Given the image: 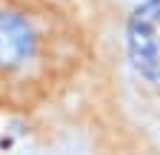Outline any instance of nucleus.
I'll return each instance as SVG.
<instances>
[{"mask_svg":"<svg viewBox=\"0 0 160 155\" xmlns=\"http://www.w3.org/2000/svg\"><path fill=\"white\" fill-rule=\"evenodd\" d=\"M89 29L57 0H0V109L32 112L83 78Z\"/></svg>","mask_w":160,"mask_h":155,"instance_id":"obj_1","label":"nucleus"},{"mask_svg":"<svg viewBox=\"0 0 160 155\" xmlns=\"http://www.w3.org/2000/svg\"><path fill=\"white\" fill-rule=\"evenodd\" d=\"M109 69L134 86L160 92V0H132L109 26Z\"/></svg>","mask_w":160,"mask_h":155,"instance_id":"obj_2","label":"nucleus"}]
</instances>
